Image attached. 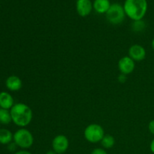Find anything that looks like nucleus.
I'll use <instances>...</instances> for the list:
<instances>
[{"label":"nucleus","mask_w":154,"mask_h":154,"mask_svg":"<svg viewBox=\"0 0 154 154\" xmlns=\"http://www.w3.org/2000/svg\"><path fill=\"white\" fill-rule=\"evenodd\" d=\"M105 130L101 125L97 123H92L85 128L84 135L85 139L92 144L101 142L105 136Z\"/></svg>","instance_id":"39448f33"},{"label":"nucleus","mask_w":154,"mask_h":154,"mask_svg":"<svg viewBox=\"0 0 154 154\" xmlns=\"http://www.w3.org/2000/svg\"><path fill=\"white\" fill-rule=\"evenodd\" d=\"M135 62L129 56L123 57L119 60L118 69L120 73L125 75H128L132 73L135 70Z\"/></svg>","instance_id":"0eeeda50"},{"label":"nucleus","mask_w":154,"mask_h":154,"mask_svg":"<svg viewBox=\"0 0 154 154\" xmlns=\"http://www.w3.org/2000/svg\"><path fill=\"white\" fill-rule=\"evenodd\" d=\"M93 9L91 0H77L76 11L79 16L85 17L91 14Z\"/></svg>","instance_id":"1a4fd4ad"},{"label":"nucleus","mask_w":154,"mask_h":154,"mask_svg":"<svg viewBox=\"0 0 154 154\" xmlns=\"http://www.w3.org/2000/svg\"><path fill=\"white\" fill-rule=\"evenodd\" d=\"M129 57L132 58L135 62H141L145 59L147 52L146 50L142 45H133L129 48Z\"/></svg>","instance_id":"6e6552de"},{"label":"nucleus","mask_w":154,"mask_h":154,"mask_svg":"<svg viewBox=\"0 0 154 154\" xmlns=\"http://www.w3.org/2000/svg\"><path fill=\"white\" fill-rule=\"evenodd\" d=\"M148 130L152 135H154V120H152L148 124Z\"/></svg>","instance_id":"a211bd4d"},{"label":"nucleus","mask_w":154,"mask_h":154,"mask_svg":"<svg viewBox=\"0 0 154 154\" xmlns=\"http://www.w3.org/2000/svg\"><path fill=\"white\" fill-rule=\"evenodd\" d=\"M14 134L9 129H0V144L3 145L9 144L13 141Z\"/></svg>","instance_id":"ddd939ff"},{"label":"nucleus","mask_w":154,"mask_h":154,"mask_svg":"<svg viewBox=\"0 0 154 154\" xmlns=\"http://www.w3.org/2000/svg\"><path fill=\"white\" fill-rule=\"evenodd\" d=\"M14 154H32V153L26 150H18V151L15 152Z\"/></svg>","instance_id":"aec40b11"},{"label":"nucleus","mask_w":154,"mask_h":154,"mask_svg":"<svg viewBox=\"0 0 154 154\" xmlns=\"http://www.w3.org/2000/svg\"><path fill=\"white\" fill-rule=\"evenodd\" d=\"M14 105V100L11 95L8 92L0 93V108L11 110Z\"/></svg>","instance_id":"9b49d317"},{"label":"nucleus","mask_w":154,"mask_h":154,"mask_svg":"<svg viewBox=\"0 0 154 154\" xmlns=\"http://www.w3.org/2000/svg\"><path fill=\"white\" fill-rule=\"evenodd\" d=\"M11 122H12V119L10 110L0 108V123L2 124L7 125Z\"/></svg>","instance_id":"2eb2a0df"},{"label":"nucleus","mask_w":154,"mask_h":154,"mask_svg":"<svg viewBox=\"0 0 154 154\" xmlns=\"http://www.w3.org/2000/svg\"><path fill=\"white\" fill-rule=\"evenodd\" d=\"M100 143L102 144V148L105 149V150L111 149L115 144V138L111 135H105Z\"/></svg>","instance_id":"4468645a"},{"label":"nucleus","mask_w":154,"mask_h":154,"mask_svg":"<svg viewBox=\"0 0 154 154\" xmlns=\"http://www.w3.org/2000/svg\"><path fill=\"white\" fill-rule=\"evenodd\" d=\"M105 16L110 23L112 25H119L124 21L126 15L122 5L114 3L111 4L110 8L105 14Z\"/></svg>","instance_id":"20e7f679"},{"label":"nucleus","mask_w":154,"mask_h":154,"mask_svg":"<svg viewBox=\"0 0 154 154\" xmlns=\"http://www.w3.org/2000/svg\"><path fill=\"white\" fill-rule=\"evenodd\" d=\"M126 15L133 21L143 20L148 8L147 0H125L123 4Z\"/></svg>","instance_id":"f03ea898"},{"label":"nucleus","mask_w":154,"mask_h":154,"mask_svg":"<svg viewBox=\"0 0 154 154\" xmlns=\"http://www.w3.org/2000/svg\"><path fill=\"white\" fill-rule=\"evenodd\" d=\"M151 46H152V48H153V51H154V38L153 39V40H152V42H151Z\"/></svg>","instance_id":"5701e85b"},{"label":"nucleus","mask_w":154,"mask_h":154,"mask_svg":"<svg viewBox=\"0 0 154 154\" xmlns=\"http://www.w3.org/2000/svg\"><path fill=\"white\" fill-rule=\"evenodd\" d=\"M150 150L152 152V153L154 154V138H153V140H152L150 144Z\"/></svg>","instance_id":"412c9836"},{"label":"nucleus","mask_w":154,"mask_h":154,"mask_svg":"<svg viewBox=\"0 0 154 154\" xmlns=\"http://www.w3.org/2000/svg\"><path fill=\"white\" fill-rule=\"evenodd\" d=\"M45 154H57V153H56V152L54 151V150H48V152H46V153H45Z\"/></svg>","instance_id":"4be33fe9"},{"label":"nucleus","mask_w":154,"mask_h":154,"mask_svg":"<svg viewBox=\"0 0 154 154\" xmlns=\"http://www.w3.org/2000/svg\"><path fill=\"white\" fill-rule=\"evenodd\" d=\"M111 4L110 0H94L93 2V9L95 11L100 14H106Z\"/></svg>","instance_id":"f8f14e48"},{"label":"nucleus","mask_w":154,"mask_h":154,"mask_svg":"<svg viewBox=\"0 0 154 154\" xmlns=\"http://www.w3.org/2000/svg\"><path fill=\"white\" fill-rule=\"evenodd\" d=\"M69 147V138L64 135H58L52 141V150L57 154L66 153Z\"/></svg>","instance_id":"423d86ee"},{"label":"nucleus","mask_w":154,"mask_h":154,"mask_svg":"<svg viewBox=\"0 0 154 154\" xmlns=\"http://www.w3.org/2000/svg\"><path fill=\"white\" fill-rule=\"evenodd\" d=\"M5 86L10 91H19L23 87L22 80L17 75H11L6 79Z\"/></svg>","instance_id":"9d476101"},{"label":"nucleus","mask_w":154,"mask_h":154,"mask_svg":"<svg viewBox=\"0 0 154 154\" xmlns=\"http://www.w3.org/2000/svg\"><path fill=\"white\" fill-rule=\"evenodd\" d=\"M12 122L20 128H25L32 122V111L29 106L24 103H16L10 110Z\"/></svg>","instance_id":"f257e3e1"},{"label":"nucleus","mask_w":154,"mask_h":154,"mask_svg":"<svg viewBox=\"0 0 154 154\" xmlns=\"http://www.w3.org/2000/svg\"><path fill=\"white\" fill-rule=\"evenodd\" d=\"M14 143L22 150H27L33 145L34 137L32 132L26 128H20L14 134Z\"/></svg>","instance_id":"7ed1b4c3"},{"label":"nucleus","mask_w":154,"mask_h":154,"mask_svg":"<svg viewBox=\"0 0 154 154\" xmlns=\"http://www.w3.org/2000/svg\"><path fill=\"white\" fill-rule=\"evenodd\" d=\"M126 75H123V74H120L118 76V81L121 84H123L124 82H126Z\"/></svg>","instance_id":"6ab92c4d"},{"label":"nucleus","mask_w":154,"mask_h":154,"mask_svg":"<svg viewBox=\"0 0 154 154\" xmlns=\"http://www.w3.org/2000/svg\"><path fill=\"white\" fill-rule=\"evenodd\" d=\"M146 25L144 21H143V20H136L133 21V24L132 26V29L135 32H141L145 29Z\"/></svg>","instance_id":"dca6fc26"},{"label":"nucleus","mask_w":154,"mask_h":154,"mask_svg":"<svg viewBox=\"0 0 154 154\" xmlns=\"http://www.w3.org/2000/svg\"><path fill=\"white\" fill-rule=\"evenodd\" d=\"M91 154H108V153L105 149L102 148V147H97L92 150Z\"/></svg>","instance_id":"f3484780"}]
</instances>
